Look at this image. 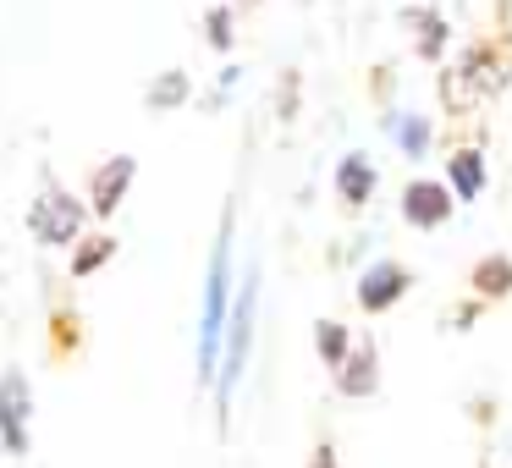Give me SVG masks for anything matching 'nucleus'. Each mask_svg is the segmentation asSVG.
I'll return each mask as SVG.
<instances>
[{
	"label": "nucleus",
	"mask_w": 512,
	"mask_h": 468,
	"mask_svg": "<svg viewBox=\"0 0 512 468\" xmlns=\"http://www.w3.org/2000/svg\"><path fill=\"white\" fill-rule=\"evenodd\" d=\"M226 314H232V204L221 215V237L210 248L204 270V309H199V386H215L221 369V342H226Z\"/></svg>",
	"instance_id": "f257e3e1"
},
{
	"label": "nucleus",
	"mask_w": 512,
	"mask_h": 468,
	"mask_svg": "<svg viewBox=\"0 0 512 468\" xmlns=\"http://www.w3.org/2000/svg\"><path fill=\"white\" fill-rule=\"evenodd\" d=\"M254 309H259V276L248 270V281L232 292V314H226V342H221V369H215V402H221V424L232 408V391L248 369V347H254Z\"/></svg>",
	"instance_id": "f03ea898"
},
{
	"label": "nucleus",
	"mask_w": 512,
	"mask_h": 468,
	"mask_svg": "<svg viewBox=\"0 0 512 468\" xmlns=\"http://www.w3.org/2000/svg\"><path fill=\"white\" fill-rule=\"evenodd\" d=\"M28 232H34V243H45V248H72L83 232H89V204L50 177L45 193L28 204Z\"/></svg>",
	"instance_id": "7ed1b4c3"
},
{
	"label": "nucleus",
	"mask_w": 512,
	"mask_h": 468,
	"mask_svg": "<svg viewBox=\"0 0 512 468\" xmlns=\"http://www.w3.org/2000/svg\"><path fill=\"white\" fill-rule=\"evenodd\" d=\"M0 446H6V457L34 452V386L23 369L0 375Z\"/></svg>",
	"instance_id": "20e7f679"
},
{
	"label": "nucleus",
	"mask_w": 512,
	"mask_h": 468,
	"mask_svg": "<svg viewBox=\"0 0 512 468\" xmlns=\"http://www.w3.org/2000/svg\"><path fill=\"white\" fill-rule=\"evenodd\" d=\"M133 177H138V160L133 155H111V160H100V166L89 171V215H100V221H111L116 210H122V199H127V188H133Z\"/></svg>",
	"instance_id": "39448f33"
},
{
	"label": "nucleus",
	"mask_w": 512,
	"mask_h": 468,
	"mask_svg": "<svg viewBox=\"0 0 512 468\" xmlns=\"http://www.w3.org/2000/svg\"><path fill=\"white\" fill-rule=\"evenodd\" d=\"M402 292H408V270H402L397 259H380V265H369L364 281H358V303H364L369 314H375V309H391Z\"/></svg>",
	"instance_id": "423d86ee"
},
{
	"label": "nucleus",
	"mask_w": 512,
	"mask_h": 468,
	"mask_svg": "<svg viewBox=\"0 0 512 468\" xmlns=\"http://www.w3.org/2000/svg\"><path fill=\"white\" fill-rule=\"evenodd\" d=\"M402 215H408L413 226H441L446 215H452V193H446L441 182H413V188L402 193Z\"/></svg>",
	"instance_id": "0eeeda50"
},
{
	"label": "nucleus",
	"mask_w": 512,
	"mask_h": 468,
	"mask_svg": "<svg viewBox=\"0 0 512 468\" xmlns=\"http://www.w3.org/2000/svg\"><path fill=\"white\" fill-rule=\"evenodd\" d=\"M116 259V237L111 232H83L78 243H72V276L89 281L94 270H105Z\"/></svg>",
	"instance_id": "6e6552de"
},
{
	"label": "nucleus",
	"mask_w": 512,
	"mask_h": 468,
	"mask_svg": "<svg viewBox=\"0 0 512 468\" xmlns=\"http://www.w3.org/2000/svg\"><path fill=\"white\" fill-rule=\"evenodd\" d=\"M188 94H193L188 72H182V67H166V72H160V78L144 89V105H149L155 116H166V111H177V105H188Z\"/></svg>",
	"instance_id": "1a4fd4ad"
},
{
	"label": "nucleus",
	"mask_w": 512,
	"mask_h": 468,
	"mask_svg": "<svg viewBox=\"0 0 512 468\" xmlns=\"http://www.w3.org/2000/svg\"><path fill=\"white\" fill-rule=\"evenodd\" d=\"M336 193H342L347 204H364L369 193H375V166H369L364 155H347L342 166H336Z\"/></svg>",
	"instance_id": "9d476101"
},
{
	"label": "nucleus",
	"mask_w": 512,
	"mask_h": 468,
	"mask_svg": "<svg viewBox=\"0 0 512 468\" xmlns=\"http://www.w3.org/2000/svg\"><path fill=\"white\" fill-rule=\"evenodd\" d=\"M336 380H342L347 397H364V391H375V358H369V347L347 353V358H342V369H336Z\"/></svg>",
	"instance_id": "9b49d317"
},
{
	"label": "nucleus",
	"mask_w": 512,
	"mask_h": 468,
	"mask_svg": "<svg viewBox=\"0 0 512 468\" xmlns=\"http://www.w3.org/2000/svg\"><path fill=\"white\" fill-rule=\"evenodd\" d=\"M386 127H391V138H397L402 155H413V160L424 155V144H430V122H424V116H408V111H402V116H391Z\"/></svg>",
	"instance_id": "f8f14e48"
},
{
	"label": "nucleus",
	"mask_w": 512,
	"mask_h": 468,
	"mask_svg": "<svg viewBox=\"0 0 512 468\" xmlns=\"http://www.w3.org/2000/svg\"><path fill=\"white\" fill-rule=\"evenodd\" d=\"M232 39H237V28H232V6H215V12H204V45L215 50V56H226L232 50Z\"/></svg>",
	"instance_id": "ddd939ff"
},
{
	"label": "nucleus",
	"mask_w": 512,
	"mask_h": 468,
	"mask_svg": "<svg viewBox=\"0 0 512 468\" xmlns=\"http://www.w3.org/2000/svg\"><path fill=\"white\" fill-rule=\"evenodd\" d=\"M452 188H457V199H474V193L485 188V160H479V155H457L452 160Z\"/></svg>",
	"instance_id": "4468645a"
},
{
	"label": "nucleus",
	"mask_w": 512,
	"mask_h": 468,
	"mask_svg": "<svg viewBox=\"0 0 512 468\" xmlns=\"http://www.w3.org/2000/svg\"><path fill=\"white\" fill-rule=\"evenodd\" d=\"M413 17V34H419V50H424V56H441V45H446V28H441V17H435V12H408Z\"/></svg>",
	"instance_id": "2eb2a0df"
},
{
	"label": "nucleus",
	"mask_w": 512,
	"mask_h": 468,
	"mask_svg": "<svg viewBox=\"0 0 512 468\" xmlns=\"http://www.w3.org/2000/svg\"><path fill=\"white\" fill-rule=\"evenodd\" d=\"M320 358L331 369H342V358H347V331H342V325H331V320L320 325Z\"/></svg>",
	"instance_id": "dca6fc26"
},
{
	"label": "nucleus",
	"mask_w": 512,
	"mask_h": 468,
	"mask_svg": "<svg viewBox=\"0 0 512 468\" xmlns=\"http://www.w3.org/2000/svg\"><path fill=\"white\" fill-rule=\"evenodd\" d=\"M314 468H331V452H320V463H314Z\"/></svg>",
	"instance_id": "f3484780"
},
{
	"label": "nucleus",
	"mask_w": 512,
	"mask_h": 468,
	"mask_svg": "<svg viewBox=\"0 0 512 468\" xmlns=\"http://www.w3.org/2000/svg\"><path fill=\"white\" fill-rule=\"evenodd\" d=\"M226 6H232V0H226Z\"/></svg>",
	"instance_id": "a211bd4d"
}]
</instances>
